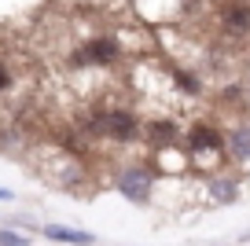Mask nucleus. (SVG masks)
Wrapping results in <instances>:
<instances>
[{"label": "nucleus", "instance_id": "nucleus-13", "mask_svg": "<svg viewBox=\"0 0 250 246\" xmlns=\"http://www.w3.org/2000/svg\"><path fill=\"white\" fill-rule=\"evenodd\" d=\"M11 199H15V195H11L8 187H0V202H11Z\"/></svg>", "mask_w": 250, "mask_h": 246}, {"label": "nucleus", "instance_id": "nucleus-9", "mask_svg": "<svg viewBox=\"0 0 250 246\" xmlns=\"http://www.w3.org/2000/svg\"><path fill=\"white\" fill-rule=\"evenodd\" d=\"M210 202H217V206H232V202H239V195H243V187H239V180L235 177H213L210 184Z\"/></svg>", "mask_w": 250, "mask_h": 246}, {"label": "nucleus", "instance_id": "nucleus-12", "mask_svg": "<svg viewBox=\"0 0 250 246\" xmlns=\"http://www.w3.org/2000/svg\"><path fill=\"white\" fill-rule=\"evenodd\" d=\"M11 81H15V74H11V70L0 62V92H4V88H11Z\"/></svg>", "mask_w": 250, "mask_h": 246}, {"label": "nucleus", "instance_id": "nucleus-6", "mask_svg": "<svg viewBox=\"0 0 250 246\" xmlns=\"http://www.w3.org/2000/svg\"><path fill=\"white\" fill-rule=\"evenodd\" d=\"M144 140L155 151H169V147L184 144V129L173 118H151V122H144Z\"/></svg>", "mask_w": 250, "mask_h": 246}, {"label": "nucleus", "instance_id": "nucleus-7", "mask_svg": "<svg viewBox=\"0 0 250 246\" xmlns=\"http://www.w3.org/2000/svg\"><path fill=\"white\" fill-rule=\"evenodd\" d=\"M225 154L235 165H250V122H235L225 129Z\"/></svg>", "mask_w": 250, "mask_h": 246}, {"label": "nucleus", "instance_id": "nucleus-4", "mask_svg": "<svg viewBox=\"0 0 250 246\" xmlns=\"http://www.w3.org/2000/svg\"><path fill=\"white\" fill-rule=\"evenodd\" d=\"M118 59H122V44L114 37H92L70 55L74 66H110Z\"/></svg>", "mask_w": 250, "mask_h": 246}, {"label": "nucleus", "instance_id": "nucleus-3", "mask_svg": "<svg viewBox=\"0 0 250 246\" xmlns=\"http://www.w3.org/2000/svg\"><path fill=\"white\" fill-rule=\"evenodd\" d=\"M184 147L195 162H213L225 154V129L217 122H191L184 129Z\"/></svg>", "mask_w": 250, "mask_h": 246}, {"label": "nucleus", "instance_id": "nucleus-11", "mask_svg": "<svg viewBox=\"0 0 250 246\" xmlns=\"http://www.w3.org/2000/svg\"><path fill=\"white\" fill-rule=\"evenodd\" d=\"M0 246H30V239L22 231H15L11 224H0Z\"/></svg>", "mask_w": 250, "mask_h": 246}, {"label": "nucleus", "instance_id": "nucleus-1", "mask_svg": "<svg viewBox=\"0 0 250 246\" xmlns=\"http://www.w3.org/2000/svg\"><path fill=\"white\" fill-rule=\"evenodd\" d=\"M88 136L110 140V144H140L144 140V122L125 107H110V110H96L85 122Z\"/></svg>", "mask_w": 250, "mask_h": 246}, {"label": "nucleus", "instance_id": "nucleus-10", "mask_svg": "<svg viewBox=\"0 0 250 246\" xmlns=\"http://www.w3.org/2000/svg\"><path fill=\"white\" fill-rule=\"evenodd\" d=\"M173 85H177L184 96H191V100H195V96H203V81H199L195 70H188V66H177V70H173Z\"/></svg>", "mask_w": 250, "mask_h": 246}, {"label": "nucleus", "instance_id": "nucleus-5", "mask_svg": "<svg viewBox=\"0 0 250 246\" xmlns=\"http://www.w3.org/2000/svg\"><path fill=\"white\" fill-rule=\"evenodd\" d=\"M217 26L225 37H250V0H221L217 4Z\"/></svg>", "mask_w": 250, "mask_h": 246}, {"label": "nucleus", "instance_id": "nucleus-2", "mask_svg": "<svg viewBox=\"0 0 250 246\" xmlns=\"http://www.w3.org/2000/svg\"><path fill=\"white\" fill-rule=\"evenodd\" d=\"M155 184H158V169L151 162H129L114 177V191L122 199H129L133 206H147L155 199Z\"/></svg>", "mask_w": 250, "mask_h": 246}, {"label": "nucleus", "instance_id": "nucleus-8", "mask_svg": "<svg viewBox=\"0 0 250 246\" xmlns=\"http://www.w3.org/2000/svg\"><path fill=\"white\" fill-rule=\"evenodd\" d=\"M41 235L52 239V243H62V246H96V235L92 231H81V228H66V224H44Z\"/></svg>", "mask_w": 250, "mask_h": 246}]
</instances>
